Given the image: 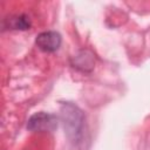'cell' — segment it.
Masks as SVG:
<instances>
[{
  "label": "cell",
  "instance_id": "1",
  "mask_svg": "<svg viewBox=\"0 0 150 150\" xmlns=\"http://www.w3.org/2000/svg\"><path fill=\"white\" fill-rule=\"evenodd\" d=\"M60 115L68 138L71 142L75 143L79 142L82 136V129L84 122V116L82 110L77 105L70 102H66L61 104Z\"/></svg>",
  "mask_w": 150,
  "mask_h": 150
},
{
  "label": "cell",
  "instance_id": "2",
  "mask_svg": "<svg viewBox=\"0 0 150 150\" xmlns=\"http://www.w3.org/2000/svg\"><path fill=\"white\" fill-rule=\"evenodd\" d=\"M56 125V117L43 111L32 115L27 122V129L30 131H52Z\"/></svg>",
  "mask_w": 150,
  "mask_h": 150
},
{
  "label": "cell",
  "instance_id": "3",
  "mask_svg": "<svg viewBox=\"0 0 150 150\" xmlns=\"http://www.w3.org/2000/svg\"><path fill=\"white\" fill-rule=\"evenodd\" d=\"M61 35L55 30L42 32L35 39V43L39 47V49L46 53H53L57 50L61 46Z\"/></svg>",
  "mask_w": 150,
  "mask_h": 150
},
{
  "label": "cell",
  "instance_id": "4",
  "mask_svg": "<svg viewBox=\"0 0 150 150\" xmlns=\"http://www.w3.org/2000/svg\"><path fill=\"white\" fill-rule=\"evenodd\" d=\"M94 56L89 50H80L71 60L73 67L82 71H90L94 68Z\"/></svg>",
  "mask_w": 150,
  "mask_h": 150
},
{
  "label": "cell",
  "instance_id": "5",
  "mask_svg": "<svg viewBox=\"0 0 150 150\" xmlns=\"http://www.w3.org/2000/svg\"><path fill=\"white\" fill-rule=\"evenodd\" d=\"M6 21H8V27L11 29L26 30V29H28L30 27V20L26 14L13 15V16L6 19Z\"/></svg>",
  "mask_w": 150,
  "mask_h": 150
}]
</instances>
